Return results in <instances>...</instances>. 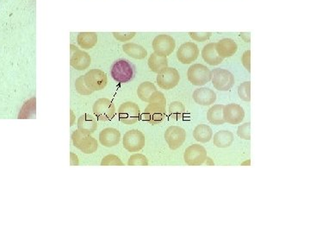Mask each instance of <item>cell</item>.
<instances>
[{"label": "cell", "mask_w": 310, "mask_h": 233, "mask_svg": "<svg viewBox=\"0 0 310 233\" xmlns=\"http://www.w3.org/2000/svg\"><path fill=\"white\" fill-rule=\"evenodd\" d=\"M166 104L167 100L164 94L157 91L149 105L146 107L142 114V119L150 124H159L166 117Z\"/></svg>", "instance_id": "6da1fadb"}, {"label": "cell", "mask_w": 310, "mask_h": 233, "mask_svg": "<svg viewBox=\"0 0 310 233\" xmlns=\"http://www.w3.org/2000/svg\"><path fill=\"white\" fill-rule=\"evenodd\" d=\"M135 76V68L127 60H118L111 67V76L119 83L129 82Z\"/></svg>", "instance_id": "7a4b0ae2"}, {"label": "cell", "mask_w": 310, "mask_h": 233, "mask_svg": "<svg viewBox=\"0 0 310 233\" xmlns=\"http://www.w3.org/2000/svg\"><path fill=\"white\" fill-rule=\"evenodd\" d=\"M187 77L193 86H205L211 80V71L203 64H193L188 69Z\"/></svg>", "instance_id": "3957f363"}, {"label": "cell", "mask_w": 310, "mask_h": 233, "mask_svg": "<svg viewBox=\"0 0 310 233\" xmlns=\"http://www.w3.org/2000/svg\"><path fill=\"white\" fill-rule=\"evenodd\" d=\"M213 86L218 91H229L235 85V77L227 69H215L211 71Z\"/></svg>", "instance_id": "277c9868"}, {"label": "cell", "mask_w": 310, "mask_h": 233, "mask_svg": "<svg viewBox=\"0 0 310 233\" xmlns=\"http://www.w3.org/2000/svg\"><path fill=\"white\" fill-rule=\"evenodd\" d=\"M72 139L74 146L85 154H92L99 147L98 142L94 137L82 133L80 130H75L72 133Z\"/></svg>", "instance_id": "5b68a950"}, {"label": "cell", "mask_w": 310, "mask_h": 233, "mask_svg": "<svg viewBox=\"0 0 310 233\" xmlns=\"http://www.w3.org/2000/svg\"><path fill=\"white\" fill-rule=\"evenodd\" d=\"M184 160L188 166H200L207 160V151L200 144H192L184 151Z\"/></svg>", "instance_id": "8992f818"}, {"label": "cell", "mask_w": 310, "mask_h": 233, "mask_svg": "<svg viewBox=\"0 0 310 233\" xmlns=\"http://www.w3.org/2000/svg\"><path fill=\"white\" fill-rule=\"evenodd\" d=\"M140 107L134 102H125L120 106L118 109L119 120L127 125H132L140 119Z\"/></svg>", "instance_id": "52a82bcc"}, {"label": "cell", "mask_w": 310, "mask_h": 233, "mask_svg": "<svg viewBox=\"0 0 310 233\" xmlns=\"http://www.w3.org/2000/svg\"><path fill=\"white\" fill-rule=\"evenodd\" d=\"M123 144L124 149L129 152H139L145 146L146 139L140 130H131L124 134Z\"/></svg>", "instance_id": "ba28073f"}, {"label": "cell", "mask_w": 310, "mask_h": 233, "mask_svg": "<svg viewBox=\"0 0 310 233\" xmlns=\"http://www.w3.org/2000/svg\"><path fill=\"white\" fill-rule=\"evenodd\" d=\"M85 85L89 89L94 91H100L103 89L107 85V76L104 72L100 69H92L83 76Z\"/></svg>", "instance_id": "9c48e42d"}, {"label": "cell", "mask_w": 310, "mask_h": 233, "mask_svg": "<svg viewBox=\"0 0 310 233\" xmlns=\"http://www.w3.org/2000/svg\"><path fill=\"white\" fill-rule=\"evenodd\" d=\"M156 80L160 88L171 90L177 86L180 80V76L177 69L167 67L158 74Z\"/></svg>", "instance_id": "30bf717a"}, {"label": "cell", "mask_w": 310, "mask_h": 233, "mask_svg": "<svg viewBox=\"0 0 310 233\" xmlns=\"http://www.w3.org/2000/svg\"><path fill=\"white\" fill-rule=\"evenodd\" d=\"M154 53L162 56H168L172 54L176 48V41L168 35H159L154 38L152 43Z\"/></svg>", "instance_id": "8fae6325"}, {"label": "cell", "mask_w": 310, "mask_h": 233, "mask_svg": "<svg viewBox=\"0 0 310 233\" xmlns=\"http://www.w3.org/2000/svg\"><path fill=\"white\" fill-rule=\"evenodd\" d=\"M93 113L100 121H108L115 116L116 108L108 99H99L93 105Z\"/></svg>", "instance_id": "7c38bea8"}, {"label": "cell", "mask_w": 310, "mask_h": 233, "mask_svg": "<svg viewBox=\"0 0 310 233\" xmlns=\"http://www.w3.org/2000/svg\"><path fill=\"white\" fill-rule=\"evenodd\" d=\"M70 64L76 70L83 71L88 69L91 65V56L86 52L77 48L75 45L70 46Z\"/></svg>", "instance_id": "4fadbf2b"}, {"label": "cell", "mask_w": 310, "mask_h": 233, "mask_svg": "<svg viewBox=\"0 0 310 233\" xmlns=\"http://www.w3.org/2000/svg\"><path fill=\"white\" fill-rule=\"evenodd\" d=\"M164 137L171 150L175 151L184 144L186 139V132L181 127L171 126L165 131Z\"/></svg>", "instance_id": "5bb4252c"}, {"label": "cell", "mask_w": 310, "mask_h": 233, "mask_svg": "<svg viewBox=\"0 0 310 233\" xmlns=\"http://www.w3.org/2000/svg\"><path fill=\"white\" fill-rule=\"evenodd\" d=\"M199 49L194 42L188 41L181 45L177 51V58L182 64H191L198 59Z\"/></svg>", "instance_id": "9a60e30c"}, {"label": "cell", "mask_w": 310, "mask_h": 233, "mask_svg": "<svg viewBox=\"0 0 310 233\" xmlns=\"http://www.w3.org/2000/svg\"><path fill=\"white\" fill-rule=\"evenodd\" d=\"M222 115L226 123L238 124L241 123L244 119L245 112L243 108L237 104H229L223 107Z\"/></svg>", "instance_id": "2e32d148"}, {"label": "cell", "mask_w": 310, "mask_h": 233, "mask_svg": "<svg viewBox=\"0 0 310 233\" xmlns=\"http://www.w3.org/2000/svg\"><path fill=\"white\" fill-rule=\"evenodd\" d=\"M193 100L196 103L207 107L214 104L216 100V94L213 90L207 87L198 88L193 93Z\"/></svg>", "instance_id": "e0dca14e"}, {"label": "cell", "mask_w": 310, "mask_h": 233, "mask_svg": "<svg viewBox=\"0 0 310 233\" xmlns=\"http://www.w3.org/2000/svg\"><path fill=\"white\" fill-rule=\"evenodd\" d=\"M121 139V134L115 128H106L99 134V141L104 147H114L118 145Z\"/></svg>", "instance_id": "ac0fdd59"}, {"label": "cell", "mask_w": 310, "mask_h": 233, "mask_svg": "<svg viewBox=\"0 0 310 233\" xmlns=\"http://www.w3.org/2000/svg\"><path fill=\"white\" fill-rule=\"evenodd\" d=\"M216 51L222 59L231 57L238 49V46L234 40L230 38H224L215 44Z\"/></svg>", "instance_id": "d6986e66"}, {"label": "cell", "mask_w": 310, "mask_h": 233, "mask_svg": "<svg viewBox=\"0 0 310 233\" xmlns=\"http://www.w3.org/2000/svg\"><path fill=\"white\" fill-rule=\"evenodd\" d=\"M215 42H210L205 45L202 50V57L205 62H207L208 65L217 66L222 63L223 59L218 55L215 48Z\"/></svg>", "instance_id": "ffe728a7"}, {"label": "cell", "mask_w": 310, "mask_h": 233, "mask_svg": "<svg viewBox=\"0 0 310 233\" xmlns=\"http://www.w3.org/2000/svg\"><path fill=\"white\" fill-rule=\"evenodd\" d=\"M78 128L82 133L91 135L97 130L98 124L95 118L92 115L84 114L78 118Z\"/></svg>", "instance_id": "44dd1931"}, {"label": "cell", "mask_w": 310, "mask_h": 233, "mask_svg": "<svg viewBox=\"0 0 310 233\" xmlns=\"http://www.w3.org/2000/svg\"><path fill=\"white\" fill-rule=\"evenodd\" d=\"M234 140H235V137L231 131L220 130L214 135L213 144L216 147L224 149V148L229 147L233 144Z\"/></svg>", "instance_id": "7402d4cb"}, {"label": "cell", "mask_w": 310, "mask_h": 233, "mask_svg": "<svg viewBox=\"0 0 310 233\" xmlns=\"http://www.w3.org/2000/svg\"><path fill=\"white\" fill-rule=\"evenodd\" d=\"M156 92V87L154 86V83L150 82V81L140 83V86H138V88H137L138 97L144 102H148V103L153 99V97L154 96Z\"/></svg>", "instance_id": "603a6c76"}, {"label": "cell", "mask_w": 310, "mask_h": 233, "mask_svg": "<svg viewBox=\"0 0 310 233\" xmlns=\"http://www.w3.org/2000/svg\"><path fill=\"white\" fill-rule=\"evenodd\" d=\"M123 49L124 53L130 56L131 58L142 60L147 57V50L142 46L134 43V42H129L123 45Z\"/></svg>", "instance_id": "cb8c5ba5"}, {"label": "cell", "mask_w": 310, "mask_h": 233, "mask_svg": "<svg viewBox=\"0 0 310 233\" xmlns=\"http://www.w3.org/2000/svg\"><path fill=\"white\" fill-rule=\"evenodd\" d=\"M77 41L83 49H91L98 43V36L94 32H80L78 33Z\"/></svg>", "instance_id": "d4e9b609"}, {"label": "cell", "mask_w": 310, "mask_h": 233, "mask_svg": "<svg viewBox=\"0 0 310 233\" xmlns=\"http://www.w3.org/2000/svg\"><path fill=\"white\" fill-rule=\"evenodd\" d=\"M193 137L199 143H208L213 137V130L207 124H198L193 131Z\"/></svg>", "instance_id": "484cf974"}, {"label": "cell", "mask_w": 310, "mask_h": 233, "mask_svg": "<svg viewBox=\"0 0 310 233\" xmlns=\"http://www.w3.org/2000/svg\"><path fill=\"white\" fill-rule=\"evenodd\" d=\"M167 66H168V61H167V56H162V55H157L154 53L148 59V67L151 69V71L154 73L159 74L163 69L167 68Z\"/></svg>", "instance_id": "4316f807"}, {"label": "cell", "mask_w": 310, "mask_h": 233, "mask_svg": "<svg viewBox=\"0 0 310 233\" xmlns=\"http://www.w3.org/2000/svg\"><path fill=\"white\" fill-rule=\"evenodd\" d=\"M223 107V105H215L208 109L207 118L209 123L215 125H221L225 123L222 115Z\"/></svg>", "instance_id": "83f0119b"}, {"label": "cell", "mask_w": 310, "mask_h": 233, "mask_svg": "<svg viewBox=\"0 0 310 233\" xmlns=\"http://www.w3.org/2000/svg\"><path fill=\"white\" fill-rule=\"evenodd\" d=\"M185 107L179 101H174L169 107V116L173 120H179L185 114Z\"/></svg>", "instance_id": "f1b7e54d"}, {"label": "cell", "mask_w": 310, "mask_h": 233, "mask_svg": "<svg viewBox=\"0 0 310 233\" xmlns=\"http://www.w3.org/2000/svg\"><path fill=\"white\" fill-rule=\"evenodd\" d=\"M238 94L241 100L249 102L251 100V82L241 83L238 87Z\"/></svg>", "instance_id": "f546056e"}, {"label": "cell", "mask_w": 310, "mask_h": 233, "mask_svg": "<svg viewBox=\"0 0 310 233\" xmlns=\"http://www.w3.org/2000/svg\"><path fill=\"white\" fill-rule=\"evenodd\" d=\"M129 166H147L148 159L142 154H134L128 161Z\"/></svg>", "instance_id": "4dcf8cb0"}, {"label": "cell", "mask_w": 310, "mask_h": 233, "mask_svg": "<svg viewBox=\"0 0 310 233\" xmlns=\"http://www.w3.org/2000/svg\"><path fill=\"white\" fill-rule=\"evenodd\" d=\"M123 161H121L117 155H108L105 157L103 158L101 166H123Z\"/></svg>", "instance_id": "1f68e13d"}, {"label": "cell", "mask_w": 310, "mask_h": 233, "mask_svg": "<svg viewBox=\"0 0 310 233\" xmlns=\"http://www.w3.org/2000/svg\"><path fill=\"white\" fill-rule=\"evenodd\" d=\"M237 134L239 137L245 139V140H251V123H245L238 127Z\"/></svg>", "instance_id": "d6a6232c"}, {"label": "cell", "mask_w": 310, "mask_h": 233, "mask_svg": "<svg viewBox=\"0 0 310 233\" xmlns=\"http://www.w3.org/2000/svg\"><path fill=\"white\" fill-rule=\"evenodd\" d=\"M75 88L76 90H77V92L82 94V95H89V94L93 93V92L89 89L87 86L85 85L84 79H83V76H80L79 78L76 79Z\"/></svg>", "instance_id": "836d02e7"}, {"label": "cell", "mask_w": 310, "mask_h": 233, "mask_svg": "<svg viewBox=\"0 0 310 233\" xmlns=\"http://www.w3.org/2000/svg\"><path fill=\"white\" fill-rule=\"evenodd\" d=\"M191 39L194 41L203 42L207 41L211 37V32H190L189 33Z\"/></svg>", "instance_id": "e575fe53"}, {"label": "cell", "mask_w": 310, "mask_h": 233, "mask_svg": "<svg viewBox=\"0 0 310 233\" xmlns=\"http://www.w3.org/2000/svg\"><path fill=\"white\" fill-rule=\"evenodd\" d=\"M113 36L117 41L124 42L133 39L136 36V32H114Z\"/></svg>", "instance_id": "d590c367"}, {"label": "cell", "mask_w": 310, "mask_h": 233, "mask_svg": "<svg viewBox=\"0 0 310 233\" xmlns=\"http://www.w3.org/2000/svg\"><path fill=\"white\" fill-rule=\"evenodd\" d=\"M241 62L243 66L245 67V69L248 72H251V51L250 50L244 52L241 57Z\"/></svg>", "instance_id": "8d00e7d4"}]
</instances>
